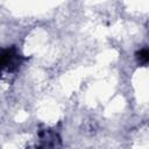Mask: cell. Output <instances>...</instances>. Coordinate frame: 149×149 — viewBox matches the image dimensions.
Segmentation results:
<instances>
[{
  "label": "cell",
  "instance_id": "obj_1",
  "mask_svg": "<svg viewBox=\"0 0 149 149\" xmlns=\"http://www.w3.org/2000/svg\"><path fill=\"white\" fill-rule=\"evenodd\" d=\"M21 56L17 54V51L14 48H8V49H3L2 54H1V65L2 69L5 71L12 72L15 71L20 64H21Z\"/></svg>",
  "mask_w": 149,
  "mask_h": 149
},
{
  "label": "cell",
  "instance_id": "obj_2",
  "mask_svg": "<svg viewBox=\"0 0 149 149\" xmlns=\"http://www.w3.org/2000/svg\"><path fill=\"white\" fill-rule=\"evenodd\" d=\"M56 139H57V135H55L54 133H51L49 130L41 133V140L44 142L43 147H55L56 146V141H55Z\"/></svg>",
  "mask_w": 149,
  "mask_h": 149
},
{
  "label": "cell",
  "instance_id": "obj_3",
  "mask_svg": "<svg viewBox=\"0 0 149 149\" xmlns=\"http://www.w3.org/2000/svg\"><path fill=\"white\" fill-rule=\"evenodd\" d=\"M136 59L141 64H148L149 63V49H142L135 54Z\"/></svg>",
  "mask_w": 149,
  "mask_h": 149
}]
</instances>
